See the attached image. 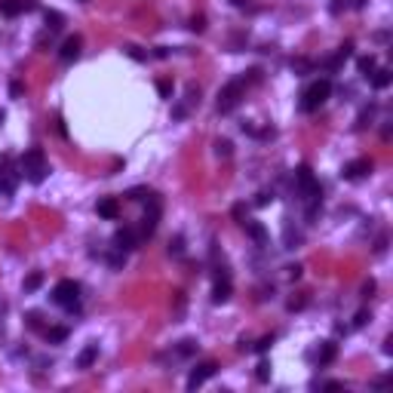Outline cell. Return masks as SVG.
<instances>
[{
    "label": "cell",
    "mask_w": 393,
    "mask_h": 393,
    "mask_svg": "<svg viewBox=\"0 0 393 393\" xmlns=\"http://www.w3.org/2000/svg\"><path fill=\"white\" fill-rule=\"evenodd\" d=\"M40 320H43V317H40V310H28V313H25V323H28L31 332H43V329H46Z\"/></svg>",
    "instance_id": "7402d4cb"
},
{
    "label": "cell",
    "mask_w": 393,
    "mask_h": 393,
    "mask_svg": "<svg viewBox=\"0 0 393 393\" xmlns=\"http://www.w3.org/2000/svg\"><path fill=\"white\" fill-rule=\"evenodd\" d=\"M154 56H157V59H166V56H169V50H166V46H157V50H154Z\"/></svg>",
    "instance_id": "f6af8a7d"
},
{
    "label": "cell",
    "mask_w": 393,
    "mask_h": 393,
    "mask_svg": "<svg viewBox=\"0 0 393 393\" xmlns=\"http://www.w3.org/2000/svg\"><path fill=\"white\" fill-rule=\"evenodd\" d=\"M369 320H372V313H369V310H357V317H353V326H357V329H363Z\"/></svg>",
    "instance_id": "836d02e7"
},
{
    "label": "cell",
    "mask_w": 393,
    "mask_h": 393,
    "mask_svg": "<svg viewBox=\"0 0 393 393\" xmlns=\"http://www.w3.org/2000/svg\"><path fill=\"white\" fill-rule=\"evenodd\" d=\"M347 7H350V0H332V4H329V13H332V16H341Z\"/></svg>",
    "instance_id": "d6a6232c"
},
{
    "label": "cell",
    "mask_w": 393,
    "mask_h": 393,
    "mask_svg": "<svg viewBox=\"0 0 393 393\" xmlns=\"http://www.w3.org/2000/svg\"><path fill=\"white\" fill-rule=\"evenodd\" d=\"M141 243V237H138V230L135 227H117V233H114V249H123V252H129V249H135Z\"/></svg>",
    "instance_id": "52a82bcc"
},
{
    "label": "cell",
    "mask_w": 393,
    "mask_h": 393,
    "mask_svg": "<svg viewBox=\"0 0 393 393\" xmlns=\"http://www.w3.org/2000/svg\"><path fill=\"white\" fill-rule=\"evenodd\" d=\"M123 264H126V252H123V249H114V252L108 255V267H111V270H123Z\"/></svg>",
    "instance_id": "603a6c76"
},
{
    "label": "cell",
    "mask_w": 393,
    "mask_h": 393,
    "mask_svg": "<svg viewBox=\"0 0 393 393\" xmlns=\"http://www.w3.org/2000/svg\"><path fill=\"white\" fill-rule=\"evenodd\" d=\"M148 193H151L148 187H132V190H129L126 197H129V200H132V203H141V200H148Z\"/></svg>",
    "instance_id": "f546056e"
},
{
    "label": "cell",
    "mask_w": 393,
    "mask_h": 393,
    "mask_svg": "<svg viewBox=\"0 0 393 393\" xmlns=\"http://www.w3.org/2000/svg\"><path fill=\"white\" fill-rule=\"evenodd\" d=\"M357 68H360V74L369 80V77L375 74V68H378V59H375V56H360V59H357Z\"/></svg>",
    "instance_id": "ac0fdd59"
},
{
    "label": "cell",
    "mask_w": 393,
    "mask_h": 393,
    "mask_svg": "<svg viewBox=\"0 0 393 393\" xmlns=\"http://www.w3.org/2000/svg\"><path fill=\"white\" fill-rule=\"evenodd\" d=\"M295 193H298L301 203L323 197V187H320L317 178H313V169H310V166H298V169H295Z\"/></svg>",
    "instance_id": "5b68a950"
},
{
    "label": "cell",
    "mask_w": 393,
    "mask_h": 393,
    "mask_svg": "<svg viewBox=\"0 0 393 393\" xmlns=\"http://www.w3.org/2000/svg\"><path fill=\"white\" fill-rule=\"evenodd\" d=\"M190 31H197V34L206 31V16H203V13H200V16H190Z\"/></svg>",
    "instance_id": "1f68e13d"
},
{
    "label": "cell",
    "mask_w": 393,
    "mask_h": 393,
    "mask_svg": "<svg viewBox=\"0 0 393 393\" xmlns=\"http://www.w3.org/2000/svg\"><path fill=\"white\" fill-rule=\"evenodd\" d=\"M215 372H218V363H212V360H206V363H200V366H193L190 375H187V390H197L200 384H206Z\"/></svg>",
    "instance_id": "8992f818"
},
{
    "label": "cell",
    "mask_w": 393,
    "mask_h": 393,
    "mask_svg": "<svg viewBox=\"0 0 393 393\" xmlns=\"http://www.w3.org/2000/svg\"><path fill=\"white\" fill-rule=\"evenodd\" d=\"M126 53H129L135 62H144V59H148V53H141V46H126Z\"/></svg>",
    "instance_id": "d590c367"
},
{
    "label": "cell",
    "mask_w": 393,
    "mask_h": 393,
    "mask_svg": "<svg viewBox=\"0 0 393 393\" xmlns=\"http://www.w3.org/2000/svg\"><path fill=\"white\" fill-rule=\"evenodd\" d=\"M384 353H387V357H390V353H393V338H390V335L384 338Z\"/></svg>",
    "instance_id": "b9f144b4"
},
{
    "label": "cell",
    "mask_w": 393,
    "mask_h": 393,
    "mask_svg": "<svg viewBox=\"0 0 393 393\" xmlns=\"http://www.w3.org/2000/svg\"><path fill=\"white\" fill-rule=\"evenodd\" d=\"M372 292H375V280L363 283V298H372Z\"/></svg>",
    "instance_id": "f35d334b"
},
{
    "label": "cell",
    "mask_w": 393,
    "mask_h": 393,
    "mask_svg": "<svg viewBox=\"0 0 393 393\" xmlns=\"http://www.w3.org/2000/svg\"><path fill=\"white\" fill-rule=\"evenodd\" d=\"M246 95V77H237V80H227L221 89H218V114H230V111H237V105L243 102Z\"/></svg>",
    "instance_id": "3957f363"
},
{
    "label": "cell",
    "mask_w": 393,
    "mask_h": 393,
    "mask_svg": "<svg viewBox=\"0 0 393 393\" xmlns=\"http://www.w3.org/2000/svg\"><path fill=\"white\" fill-rule=\"evenodd\" d=\"M372 172V160L369 157H360V160H350L344 169H341V178L344 181H357V178H363V175H369Z\"/></svg>",
    "instance_id": "ba28073f"
},
{
    "label": "cell",
    "mask_w": 393,
    "mask_h": 393,
    "mask_svg": "<svg viewBox=\"0 0 393 393\" xmlns=\"http://www.w3.org/2000/svg\"><path fill=\"white\" fill-rule=\"evenodd\" d=\"M53 304L65 307L68 313H77L80 310V283L77 280H59L56 289H53Z\"/></svg>",
    "instance_id": "277c9868"
},
{
    "label": "cell",
    "mask_w": 393,
    "mask_h": 393,
    "mask_svg": "<svg viewBox=\"0 0 393 393\" xmlns=\"http://www.w3.org/2000/svg\"><path fill=\"white\" fill-rule=\"evenodd\" d=\"M387 249V237H378V243H375V252H384Z\"/></svg>",
    "instance_id": "7bdbcfd3"
},
{
    "label": "cell",
    "mask_w": 393,
    "mask_h": 393,
    "mask_svg": "<svg viewBox=\"0 0 393 393\" xmlns=\"http://www.w3.org/2000/svg\"><path fill=\"white\" fill-rule=\"evenodd\" d=\"M283 246H286V249L301 246V230L292 227V218H286V224H283Z\"/></svg>",
    "instance_id": "4fadbf2b"
},
{
    "label": "cell",
    "mask_w": 393,
    "mask_h": 393,
    "mask_svg": "<svg viewBox=\"0 0 393 393\" xmlns=\"http://www.w3.org/2000/svg\"><path fill=\"white\" fill-rule=\"evenodd\" d=\"M22 175H25L31 184H40V181L50 175V163H46L43 148H31V151L22 154Z\"/></svg>",
    "instance_id": "6da1fadb"
},
{
    "label": "cell",
    "mask_w": 393,
    "mask_h": 393,
    "mask_svg": "<svg viewBox=\"0 0 393 393\" xmlns=\"http://www.w3.org/2000/svg\"><path fill=\"white\" fill-rule=\"evenodd\" d=\"M190 108H193V105H190L187 99H184L181 105H175V108H172V120H184V117L190 114Z\"/></svg>",
    "instance_id": "83f0119b"
},
{
    "label": "cell",
    "mask_w": 393,
    "mask_h": 393,
    "mask_svg": "<svg viewBox=\"0 0 393 393\" xmlns=\"http://www.w3.org/2000/svg\"><path fill=\"white\" fill-rule=\"evenodd\" d=\"M22 10V0H0V16H7V19H16Z\"/></svg>",
    "instance_id": "d6986e66"
},
{
    "label": "cell",
    "mask_w": 393,
    "mask_h": 393,
    "mask_svg": "<svg viewBox=\"0 0 393 393\" xmlns=\"http://www.w3.org/2000/svg\"><path fill=\"white\" fill-rule=\"evenodd\" d=\"M4 120H7V114H4V111H0V126H4Z\"/></svg>",
    "instance_id": "681fc988"
},
{
    "label": "cell",
    "mask_w": 393,
    "mask_h": 393,
    "mask_svg": "<svg viewBox=\"0 0 393 393\" xmlns=\"http://www.w3.org/2000/svg\"><path fill=\"white\" fill-rule=\"evenodd\" d=\"M255 378H258L261 384H267V381H270V363H267V360H261V363H258V372H255Z\"/></svg>",
    "instance_id": "f1b7e54d"
},
{
    "label": "cell",
    "mask_w": 393,
    "mask_h": 393,
    "mask_svg": "<svg viewBox=\"0 0 393 393\" xmlns=\"http://www.w3.org/2000/svg\"><path fill=\"white\" fill-rule=\"evenodd\" d=\"M372 114H375V105H369V108H363V114L357 117V129H366V126L372 123Z\"/></svg>",
    "instance_id": "4316f807"
},
{
    "label": "cell",
    "mask_w": 393,
    "mask_h": 393,
    "mask_svg": "<svg viewBox=\"0 0 393 393\" xmlns=\"http://www.w3.org/2000/svg\"><path fill=\"white\" fill-rule=\"evenodd\" d=\"M197 350H200V344H197V338H181V341L175 344V357H178V360H190Z\"/></svg>",
    "instance_id": "5bb4252c"
},
{
    "label": "cell",
    "mask_w": 393,
    "mask_h": 393,
    "mask_svg": "<svg viewBox=\"0 0 393 393\" xmlns=\"http://www.w3.org/2000/svg\"><path fill=\"white\" fill-rule=\"evenodd\" d=\"M95 212H99V218L114 221L117 215H120V206H117V200H114V197H102V200L95 203Z\"/></svg>",
    "instance_id": "8fae6325"
},
{
    "label": "cell",
    "mask_w": 393,
    "mask_h": 393,
    "mask_svg": "<svg viewBox=\"0 0 393 393\" xmlns=\"http://www.w3.org/2000/svg\"><path fill=\"white\" fill-rule=\"evenodd\" d=\"M40 286H43V270H34V273H28V277H25L22 292H25V295H31V292H37Z\"/></svg>",
    "instance_id": "e0dca14e"
},
{
    "label": "cell",
    "mask_w": 393,
    "mask_h": 393,
    "mask_svg": "<svg viewBox=\"0 0 393 393\" xmlns=\"http://www.w3.org/2000/svg\"><path fill=\"white\" fill-rule=\"evenodd\" d=\"M95 360H99V344H86L80 350V357H77V369H89Z\"/></svg>",
    "instance_id": "9a60e30c"
},
{
    "label": "cell",
    "mask_w": 393,
    "mask_h": 393,
    "mask_svg": "<svg viewBox=\"0 0 393 393\" xmlns=\"http://www.w3.org/2000/svg\"><path fill=\"white\" fill-rule=\"evenodd\" d=\"M22 89H25V86H22L19 80H13V83H10V95H13V99H19V95H22Z\"/></svg>",
    "instance_id": "74e56055"
},
{
    "label": "cell",
    "mask_w": 393,
    "mask_h": 393,
    "mask_svg": "<svg viewBox=\"0 0 393 393\" xmlns=\"http://www.w3.org/2000/svg\"><path fill=\"white\" fill-rule=\"evenodd\" d=\"M270 344H273V335H264V338H261L258 344H255V350H258V353H264V350H267Z\"/></svg>",
    "instance_id": "8d00e7d4"
},
{
    "label": "cell",
    "mask_w": 393,
    "mask_h": 393,
    "mask_svg": "<svg viewBox=\"0 0 393 393\" xmlns=\"http://www.w3.org/2000/svg\"><path fill=\"white\" fill-rule=\"evenodd\" d=\"M215 154L221 157V160H227V157L233 154V144H230V138H218V141H215Z\"/></svg>",
    "instance_id": "d4e9b609"
},
{
    "label": "cell",
    "mask_w": 393,
    "mask_h": 393,
    "mask_svg": "<svg viewBox=\"0 0 393 393\" xmlns=\"http://www.w3.org/2000/svg\"><path fill=\"white\" fill-rule=\"evenodd\" d=\"M80 46H83V40H80L77 34H74V37H68V40L62 43V53H59V56H62V62H65V65L77 62V59H80Z\"/></svg>",
    "instance_id": "9c48e42d"
},
{
    "label": "cell",
    "mask_w": 393,
    "mask_h": 393,
    "mask_svg": "<svg viewBox=\"0 0 393 393\" xmlns=\"http://www.w3.org/2000/svg\"><path fill=\"white\" fill-rule=\"evenodd\" d=\"M43 335H46L50 344H62V341H68V329H65V326H50V329H43Z\"/></svg>",
    "instance_id": "ffe728a7"
},
{
    "label": "cell",
    "mask_w": 393,
    "mask_h": 393,
    "mask_svg": "<svg viewBox=\"0 0 393 393\" xmlns=\"http://www.w3.org/2000/svg\"><path fill=\"white\" fill-rule=\"evenodd\" d=\"M304 304H307V298H298V301H295V298H292V301H289V310H301V307H304Z\"/></svg>",
    "instance_id": "60d3db41"
},
{
    "label": "cell",
    "mask_w": 393,
    "mask_h": 393,
    "mask_svg": "<svg viewBox=\"0 0 393 393\" xmlns=\"http://www.w3.org/2000/svg\"><path fill=\"white\" fill-rule=\"evenodd\" d=\"M230 215H233V221H237V224H246V221H249V209H246V203H237V206L230 209Z\"/></svg>",
    "instance_id": "484cf974"
},
{
    "label": "cell",
    "mask_w": 393,
    "mask_h": 393,
    "mask_svg": "<svg viewBox=\"0 0 393 393\" xmlns=\"http://www.w3.org/2000/svg\"><path fill=\"white\" fill-rule=\"evenodd\" d=\"M289 270V280H298L301 277V264H292V267H286Z\"/></svg>",
    "instance_id": "ab89813d"
},
{
    "label": "cell",
    "mask_w": 393,
    "mask_h": 393,
    "mask_svg": "<svg viewBox=\"0 0 393 393\" xmlns=\"http://www.w3.org/2000/svg\"><path fill=\"white\" fill-rule=\"evenodd\" d=\"M7 310H10V307H7V301H4V298H0V317H4V313H7Z\"/></svg>",
    "instance_id": "7dc6e473"
},
{
    "label": "cell",
    "mask_w": 393,
    "mask_h": 393,
    "mask_svg": "<svg viewBox=\"0 0 393 393\" xmlns=\"http://www.w3.org/2000/svg\"><path fill=\"white\" fill-rule=\"evenodd\" d=\"M273 197H277L273 190H261V193H258V200H255V206H267V203H273Z\"/></svg>",
    "instance_id": "e575fe53"
},
{
    "label": "cell",
    "mask_w": 393,
    "mask_h": 393,
    "mask_svg": "<svg viewBox=\"0 0 393 393\" xmlns=\"http://www.w3.org/2000/svg\"><path fill=\"white\" fill-rule=\"evenodd\" d=\"M332 95V80H326V77H320V80H313L304 92H301V114H313V111H320L326 105V99Z\"/></svg>",
    "instance_id": "7a4b0ae2"
},
{
    "label": "cell",
    "mask_w": 393,
    "mask_h": 393,
    "mask_svg": "<svg viewBox=\"0 0 393 393\" xmlns=\"http://www.w3.org/2000/svg\"><path fill=\"white\" fill-rule=\"evenodd\" d=\"M387 384H390V378H387V375H384V378H375V381H372V387H387Z\"/></svg>",
    "instance_id": "ee69618b"
},
{
    "label": "cell",
    "mask_w": 393,
    "mask_h": 393,
    "mask_svg": "<svg viewBox=\"0 0 393 393\" xmlns=\"http://www.w3.org/2000/svg\"><path fill=\"white\" fill-rule=\"evenodd\" d=\"M243 227H246V233L252 237V243H255L258 249H264V246H267V240H270V237H267V227H264L261 221H246Z\"/></svg>",
    "instance_id": "30bf717a"
},
{
    "label": "cell",
    "mask_w": 393,
    "mask_h": 393,
    "mask_svg": "<svg viewBox=\"0 0 393 393\" xmlns=\"http://www.w3.org/2000/svg\"><path fill=\"white\" fill-rule=\"evenodd\" d=\"M369 80H372V89H387L390 80H393V74H390V68H375V74L369 77Z\"/></svg>",
    "instance_id": "2e32d148"
},
{
    "label": "cell",
    "mask_w": 393,
    "mask_h": 393,
    "mask_svg": "<svg viewBox=\"0 0 393 393\" xmlns=\"http://www.w3.org/2000/svg\"><path fill=\"white\" fill-rule=\"evenodd\" d=\"M230 4H233V7H246V0H230Z\"/></svg>",
    "instance_id": "c3c4849f"
},
{
    "label": "cell",
    "mask_w": 393,
    "mask_h": 393,
    "mask_svg": "<svg viewBox=\"0 0 393 393\" xmlns=\"http://www.w3.org/2000/svg\"><path fill=\"white\" fill-rule=\"evenodd\" d=\"M335 357H338V344H335V341H323L320 350H317V363H320V366H329V363H335Z\"/></svg>",
    "instance_id": "7c38bea8"
},
{
    "label": "cell",
    "mask_w": 393,
    "mask_h": 393,
    "mask_svg": "<svg viewBox=\"0 0 393 393\" xmlns=\"http://www.w3.org/2000/svg\"><path fill=\"white\" fill-rule=\"evenodd\" d=\"M65 28V16L62 13H56V10H46V31H62Z\"/></svg>",
    "instance_id": "44dd1931"
},
{
    "label": "cell",
    "mask_w": 393,
    "mask_h": 393,
    "mask_svg": "<svg viewBox=\"0 0 393 393\" xmlns=\"http://www.w3.org/2000/svg\"><path fill=\"white\" fill-rule=\"evenodd\" d=\"M169 255H172V258H181V255H184V237H181V233H175V237L169 240Z\"/></svg>",
    "instance_id": "cb8c5ba5"
},
{
    "label": "cell",
    "mask_w": 393,
    "mask_h": 393,
    "mask_svg": "<svg viewBox=\"0 0 393 393\" xmlns=\"http://www.w3.org/2000/svg\"><path fill=\"white\" fill-rule=\"evenodd\" d=\"M366 4H369V0H350V7H353V10H363Z\"/></svg>",
    "instance_id": "bcb514c9"
},
{
    "label": "cell",
    "mask_w": 393,
    "mask_h": 393,
    "mask_svg": "<svg viewBox=\"0 0 393 393\" xmlns=\"http://www.w3.org/2000/svg\"><path fill=\"white\" fill-rule=\"evenodd\" d=\"M172 89H175L172 80H157V92H160L163 99H172Z\"/></svg>",
    "instance_id": "4dcf8cb0"
}]
</instances>
